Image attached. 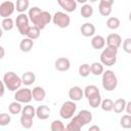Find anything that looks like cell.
Instances as JSON below:
<instances>
[{"label": "cell", "mask_w": 131, "mask_h": 131, "mask_svg": "<svg viewBox=\"0 0 131 131\" xmlns=\"http://www.w3.org/2000/svg\"><path fill=\"white\" fill-rule=\"evenodd\" d=\"M2 81L5 85V88H7L9 91H15L23 85L20 77L14 72H6L3 76Z\"/></svg>", "instance_id": "6da1fadb"}, {"label": "cell", "mask_w": 131, "mask_h": 131, "mask_svg": "<svg viewBox=\"0 0 131 131\" xmlns=\"http://www.w3.org/2000/svg\"><path fill=\"white\" fill-rule=\"evenodd\" d=\"M101 75H102L101 84H102L103 89L106 91L115 90L118 86V78H117L115 72L112 70H106V71H103V73Z\"/></svg>", "instance_id": "7a4b0ae2"}, {"label": "cell", "mask_w": 131, "mask_h": 131, "mask_svg": "<svg viewBox=\"0 0 131 131\" xmlns=\"http://www.w3.org/2000/svg\"><path fill=\"white\" fill-rule=\"evenodd\" d=\"M118 48L106 46L100 53V62L106 67H113L117 62Z\"/></svg>", "instance_id": "3957f363"}, {"label": "cell", "mask_w": 131, "mask_h": 131, "mask_svg": "<svg viewBox=\"0 0 131 131\" xmlns=\"http://www.w3.org/2000/svg\"><path fill=\"white\" fill-rule=\"evenodd\" d=\"M76 111H77L76 101L68 100L61 104L60 110H59V116L64 120H69L75 115Z\"/></svg>", "instance_id": "277c9868"}, {"label": "cell", "mask_w": 131, "mask_h": 131, "mask_svg": "<svg viewBox=\"0 0 131 131\" xmlns=\"http://www.w3.org/2000/svg\"><path fill=\"white\" fill-rule=\"evenodd\" d=\"M51 20H52V23L55 26H57L60 29H66L71 24V17H70V15L67 12H63V11H56L52 15Z\"/></svg>", "instance_id": "5b68a950"}, {"label": "cell", "mask_w": 131, "mask_h": 131, "mask_svg": "<svg viewBox=\"0 0 131 131\" xmlns=\"http://www.w3.org/2000/svg\"><path fill=\"white\" fill-rule=\"evenodd\" d=\"M51 18H52V15L48 12V11H45V10H42L33 20V25L38 27L40 30H43L45 29V27L51 21Z\"/></svg>", "instance_id": "8992f818"}, {"label": "cell", "mask_w": 131, "mask_h": 131, "mask_svg": "<svg viewBox=\"0 0 131 131\" xmlns=\"http://www.w3.org/2000/svg\"><path fill=\"white\" fill-rule=\"evenodd\" d=\"M29 23H30V19L28 17V14H26L25 12L19 13L16 16L15 26H16V28H17V30H18V32H19L20 35H23V36H26L27 35L28 29L30 27Z\"/></svg>", "instance_id": "52a82bcc"}, {"label": "cell", "mask_w": 131, "mask_h": 131, "mask_svg": "<svg viewBox=\"0 0 131 131\" xmlns=\"http://www.w3.org/2000/svg\"><path fill=\"white\" fill-rule=\"evenodd\" d=\"M14 99L20 103H29L33 97H32V89L30 88H18L15 90L14 93Z\"/></svg>", "instance_id": "ba28073f"}, {"label": "cell", "mask_w": 131, "mask_h": 131, "mask_svg": "<svg viewBox=\"0 0 131 131\" xmlns=\"http://www.w3.org/2000/svg\"><path fill=\"white\" fill-rule=\"evenodd\" d=\"M73 117L80 124L81 127L86 126L87 124H89L92 121V114H91V112H89L87 110H82L78 113L77 116H73Z\"/></svg>", "instance_id": "9c48e42d"}, {"label": "cell", "mask_w": 131, "mask_h": 131, "mask_svg": "<svg viewBox=\"0 0 131 131\" xmlns=\"http://www.w3.org/2000/svg\"><path fill=\"white\" fill-rule=\"evenodd\" d=\"M15 10V5L12 1H4L0 4V16L5 18V17H10V15L14 12Z\"/></svg>", "instance_id": "30bf717a"}, {"label": "cell", "mask_w": 131, "mask_h": 131, "mask_svg": "<svg viewBox=\"0 0 131 131\" xmlns=\"http://www.w3.org/2000/svg\"><path fill=\"white\" fill-rule=\"evenodd\" d=\"M105 44H106V46L119 49V47L122 44V37L119 34H116V33L110 34L105 39Z\"/></svg>", "instance_id": "8fae6325"}, {"label": "cell", "mask_w": 131, "mask_h": 131, "mask_svg": "<svg viewBox=\"0 0 131 131\" xmlns=\"http://www.w3.org/2000/svg\"><path fill=\"white\" fill-rule=\"evenodd\" d=\"M54 68L58 72H67L71 68V61L67 57H59L54 61Z\"/></svg>", "instance_id": "7c38bea8"}, {"label": "cell", "mask_w": 131, "mask_h": 131, "mask_svg": "<svg viewBox=\"0 0 131 131\" xmlns=\"http://www.w3.org/2000/svg\"><path fill=\"white\" fill-rule=\"evenodd\" d=\"M84 96V92L83 89L79 86H73L70 88L69 90V97L71 100L73 101H79L83 98Z\"/></svg>", "instance_id": "4fadbf2b"}, {"label": "cell", "mask_w": 131, "mask_h": 131, "mask_svg": "<svg viewBox=\"0 0 131 131\" xmlns=\"http://www.w3.org/2000/svg\"><path fill=\"white\" fill-rule=\"evenodd\" d=\"M57 3L66 12H73L77 8L76 0H57Z\"/></svg>", "instance_id": "5bb4252c"}, {"label": "cell", "mask_w": 131, "mask_h": 131, "mask_svg": "<svg viewBox=\"0 0 131 131\" xmlns=\"http://www.w3.org/2000/svg\"><path fill=\"white\" fill-rule=\"evenodd\" d=\"M50 114H51V110L49 108V106L45 104L39 105L36 108V117L39 120H47L50 117Z\"/></svg>", "instance_id": "9a60e30c"}, {"label": "cell", "mask_w": 131, "mask_h": 131, "mask_svg": "<svg viewBox=\"0 0 131 131\" xmlns=\"http://www.w3.org/2000/svg\"><path fill=\"white\" fill-rule=\"evenodd\" d=\"M32 97L36 101H43L46 97V91L41 86H36L32 89Z\"/></svg>", "instance_id": "2e32d148"}, {"label": "cell", "mask_w": 131, "mask_h": 131, "mask_svg": "<svg viewBox=\"0 0 131 131\" xmlns=\"http://www.w3.org/2000/svg\"><path fill=\"white\" fill-rule=\"evenodd\" d=\"M80 32L84 37H93L95 34V27L91 23H85L80 27Z\"/></svg>", "instance_id": "e0dca14e"}, {"label": "cell", "mask_w": 131, "mask_h": 131, "mask_svg": "<svg viewBox=\"0 0 131 131\" xmlns=\"http://www.w3.org/2000/svg\"><path fill=\"white\" fill-rule=\"evenodd\" d=\"M91 46L94 49H102L105 46V39L100 35H95L91 39Z\"/></svg>", "instance_id": "ac0fdd59"}, {"label": "cell", "mask_w": 131, "mask_h": 131, "mask_svg": "<svg viewBox=\"0 0 131 131\" xmlns=\"http://www.w3.org/2000/svg\"><path fill=\"white\" fill-rule=\"evenodd\" d=\"M83 92H84V96H85L87 99H89V98H91V97H94V96L100 94L98 87L95 86V85H88V86H86L85 89L83 90Z\"/></svg>", "instance_id": "d6986e66"}, {"label": "cell", "mask_w": 131, "mask_h": 131, "mask_svg": "<svg viewBox=\"0 0 131 131\" xmlns=\"http://www.w3.org/2000/svg\"><path fill=\"white\" fill-rule=\"evenodd\" d=\"M20 79H21V82H23L24 85L30 86L36 81V75L33 72H30V71L29 72H25L23 74V76L20 77Z\"/></svg>", "instance_id": "ffe728a7"}, {"label": "cell", "mask_w": 131, "mask_h": 131, "mask_svg": "<svg viewBox=\"0 0 131 131\" xmlns=\"http://www.w3.org/2000/svg\"><path fill=\"white\" fill-rule=\"evenodd\" d=\"M33 46H34V40H32V39H30V38H25V39H23L21 41H20V43H19V49L23 51V52H30L31 50H32V48H33Z\"/></svg>", "instance_id": "44dd1931"}, {"label": "cell", "mask_w": 131, "mask_h": 131, "mask_svg": "<svg viewBox=\"0 0 131 131\" xmlns=\"http://www.w3.org/2000/svg\"><path fill=\"white\" fill-rule=\"evenodd\" d=\"M103 71H104V69H103V64L101 62L95 61L90 64V73L94 76H100L103 73Z\"/></svg>", "instance_id": "7402d4cb"}, {"label": "cell", "mask_w": 131, "mask_h": 131, "mask_svg": "<svg viewBox=\"0 0 131 131\" xmlns=\"http://www.w3.org/2000/svg\"><path fill=\"white\" fill-rule=\"evenodd\" d=\"M126 100L124 98H118L113 105V111L116 114H121L125 111V105H126Z\"/></svg>", "instance_id": "603a6c76"}, {"label": "cell", "mask_w": 131, "mask_h": 131, "mask_svg": "<svg viewBox=\"0 0 131 131\" xmlns=\"http://www.w3.org/2000/svg\"><path fill=\"white\" fill-rule=\"evenodd\" d=\"M41 32V30L38 28V27H36V26H30L29 27V29H28V32H27V37L28 38H30V39H32V40H36V39H38L39 37H40V33Z\"/></svg>", "instance_id": "cb8c5ba5"}, {"label": "cell", "mask_w": 131, "mask_h": 131, "mask_svg": "<svg viewBox=\"0 0 131 131\" xmlns=\"http://www.w3.org/2000/svg\"><path fill=\"white\" fill-rule=\"evenodd\" d=\"M14 5H15V10L19 13H23L29 9L30 1L29 0H16Z\"/></svg>", "instance_id": "d4e9b609"}, {"label": "cell", "mask_w": 131, "mask_h": 131, "mask_svg": "<svg viewBox=\"0 0 131 131\" xmlns=\"http://www.w3.org/2000/svg\"><path fill=\"white\" fill-rule=\"evenodd\" d=\"M21 108H23L21 103L15 100V101H12V102L9 104V106H8V112H9V114H11V115H18V114L21 113Z\"/></svg>", "instance_id": "484cf974"}, {"label": "cell", "mask_w": 131, "mask_h": 131, "mask_svg": "<svg viewBox=\"0 0 131 131\" xmlns=\"http://www.w3.org/2000/svg\"><path fill=\"white\" fill-rule=\"evenodd\" d=\"M80 13H81V15L83 17L88 18V17L92 16V14H93V7L90 4H86L85 3V4L82 5V7L80 9Z\"/></svg>", "instance_id": "4316f807"}, {"label": "cell", "mask_w": 131, "mask_h": 131, "mask_svg": "<svg viewBox=\"0 0 131 131\" xmlns=\"http://www.w3.org/2000/svg\"><path fill=\"white\" fill-rule=\"evenodd\" d=\"M19 122H20L21 127H24L25 129H30L33 126V118L29 117V116H26V115H23V114L20 116Z\"/></svg>", "instance_id": "83f0119b"}, {"label": "cell", "mask_w": 131, "mask_h": 131, "mask_svg": "<svg viewBox=\"0 0 131 131\" xmlns=\"http://www.w3.org/2000/svg\"><path fill=\"white\" fill-rule=\"evenodd\" d=\"M14 27V20L11 17H5L2 19L1 21V28L3 29V31H11Z\"/></svg>", "instance_id": "f1b7e54d"}, {"label": "cell", "mask_w": 131, "mask_h": 131, "mask_svg": "<svg viewBox=\"0 0 131 131\" xmlns=\"http://www.w3.org/2000/svg\"><path fill=\"white\" fill-rule=\"evenodd\" d=\"M120 25H121L120 19L116 16H111L106 20V27L111 30H117L120 27Z\"/></svg>", "instance_id": "f546056e"}, {"label": "cell", "mask_w": 131, "mask_h": 131, "mask_svg": "<svg viewBox=\"0 0 131 131\" xmlns=\"http://www.w3.org/2000/svg\"><path fill=\"white\" fill-rule=\"evenodd\" d=\"M120 126L124 129L131 128V115H123L120 118Z\"/></svg>", "instance_id": "4dcf8cb0"}, {"label": "cell", "mask_w": 131, "mask_h": 131, "mask_svg": "<svg viewBox=\"0 0 131 131\" xmlns=\"http://www.w3.org/2000/svg\"><path fill=\"white\" fill-rule=\"evenodd\" d=\"M113 105H114V101L110 98H105V99H101V102H100L99 106L104 112H112L113 111Z\"/></svg>", "instance_id": "1f68e13d"}, {"label": "cell", "mask_w": 131, "mask_h": 131, "mask_svg": "<svg viewBox=\"0 0 131 131\" xmlns=\"http://www.w3.org/2000/svg\"><path fill=\"white\" fill-rule=\"evenodd\" d=\"M81 128H82V127H81L80 124L75 120L74 117L71 118L70 123L66 126V130H68V131H80Z\"/></svg>", "instance_id": "d6a6232c"}, {"label": "cell", "mask_w": 131, "mask_h": 131, "mask_svg": "<svg viewBox=\"0 0 131 131\" xmlns=\"http://www.w3.org/2000/svg\"><path fill=\"white\" fill-rule=\"evenodd\" d=\"M50 130L51 131H64L66 126L60 120H54L50 124Z\"/></svg>", "instance_id": "836d02e7"}, {"label": "cell", "mask_w": 131, "mask_h": 131, "mask_svg": "<svg viewBox=\"0 0 131 131\" xmlns=\"http://www.w3.org/2000/svg\"><path fill=\"white\" fill-rule=\"evenodd\" d=\"M20 114L34 118V117L36 116V110H35V107H34L33 105H31V104H27V105L23 106V108H21V113H20Z\"/></svg>", "instance_id": "e575fe53"}, {"label": "cell", "mask_w": 131, "mask_h": 131, "mask_svg": "<svg viewBox=\"0 0 131 131\" xmlns=\"http://www.w3.org/2000/svg\"><path fill=\"white\" fill-rule=\"evenodd\" d=\"M78 71H79V75L82 78H86L90 74V64H88V63H82L79 67V70Z\"/></svg>", "instance_id": "d590c367"}, {"label": "cell", "mask_w": 131, "mask_h": 131, "mask_svg": "<svg viewBox=\"0 0 131 131\" xmlns=\"http://www.w3.org/2000/svg\"><path fill=\"white\" fill-rule=\"evenodd\" d=\"M98 11L102 16H108L112 13V6H107L104 4L99 3L98 5Z\"/></svg>", "instance_id": "8d00e7d4"}, {"label": "cell", "mask_w": 131, "mask_h": 131, "mask_svg": "<svg viewBox=\"0 0 131 131\" xmlns=\"http://www.w3.org/2000/svg\"><path fill=\"white\" fill-rule=\"evenodd\" d=\"M41 8H39L38 6H33L31 8H29V11H28V17L30 19V21H32L40 12H41Z\"/></svg>", "instance_id": "74e56055"}, {"label": "cell", "mask_w": 131, "mask_h": 131, "mask_svg": "<svg viewBox=\"0 0 131 131\" xmlns=\"http://www.w3.org/2000/svg\"><path fill=\"white\" fill-rule=\"evenodd\" d=\"M100 102H101V95L100 94H98V95H96V96L91 97V98L88 99V103H89V105L92 108L98 107L100 105Z\"/></svg>", "instance_id": "f35d334b"}, {"label": "cell", "mask_w": 131, "mask_h": 131, "mask_svg": "<svg viewBox=\"0 0 131 131\" xmlns=\"http://www.w3.org/2000/svg\"><path fill=\"white\" fill-rule=\"evenodd\" d=\"M11 122V116L7 113H1L0 114V126L4 127L7 126Z\"/></svg>", "instance_id": "ab89813d"}, {"label": "cell", "mask_w": 131, "mask_h": 131, "mask_svg": "<svg viewBox=\"0 0 131 131\" xmlns=\"http://www.w3.org/2000/svg\"><path fill=\"white\" fill-rule=\"evenodd\" d=\"M123 50L128 54L131 53V38H126L123 41Z\"/></svg>", "instance_id": "60d3db41"}, {"label": "cell", "mask_w": 131, "mask_h": 131, "mask_svg": "<svg viewBox=\"0 0 131 131\" xmlns=\"http://www.w3.org/2000/svg\"><path fill=\"white\" fill-rule=\"evenodd\" d=\"M114 2H115V0H99V3L107 5V6H113Z\"/></svg>", "instance_id": "b9f144b4"}, {"label": "cell", "mask_w": 131, "mask_h": 131, "mask_svg": "<svg viewBox=\"0 0 131 131\" xmlns=\"http://www.w3.org/2000/svg\"><path fill=\"white\" fill-rule=\"evenodd\" d=\"M5 93V85L2 80H0V97H2Z\"/></svg>", "instance_id": "7bdbcfd3"}, {"label": "cell", "mask_w": 131, "mask_h": 131, "mask_svg": "<svg viewBox=\"0 0 131 131\" xmlns=\"http://www.w3.org/2000/svg\"><path fill=\"white\" fill-rule=\"evenodd\" d=\"M125 111L127 112V114H128V115H131V101L126 102V105H125Z\"/></svg>", "instance_id": "ee69618b"}, {"label": "cell", "mask_w": 131, "mask_h": 131, "mask_svg": "<svg viewBox=\"0 0 131 131\" xmlns=\"http://www.w3.org/2000/svg\"><path fill=\"white\" fill-rule=\"evenodd\" d=\"M88 130H89V131H99L100 128H99L97 125H93V126H90Z\"/></svg>", "instance_id": "f6af8a7d"}, {"label": "cell", "mask_w": 131, "mask_h": 131, "mask_svg": "<svg viewBox=\"0 0 131 131\" xmlns=\"http://www.w3.org/2000/svg\"><path fill=\"white\" fill-rule=\"evenodd\" d=\"M4 55H5V49L3 46L0 45V59H2L4 57Z\"/></svg>", "instance_id": "bcb514c9"}, {"label": "cell", "mask_w": 131, "mask_h": 131, "mask_svg": "<svg viewBox=\"0 0 131 131\" xmlns=\"http://www.w3.org/2000/svg\"><path fill=\"white\" fill-rule=\"evenodd\" d=\"M77 3H81V4H85L87 2V0H76Z\"/></svg>", "instance_id": "7dc6e473"}, {"label": "cell", "mask_w": 131, "mask_h": 131, "mask_svg": "<svg viewBox=\"0 0 131 131\" xmlns=\"http://www.w3.org/2000/svg\"><path fill=\"white\" fill-rule=\"evenodd\" d=\"M2 36H3V29L0 27V39L2 38Z\"/></svg>", "instance_id": "c3c4849f"}, {"label": "cell", "mask_w": 131, "mask_h": 131, "mask_svg": "<svg viewBox=\"0 0 131 131\" xmlns=\"http://www.w3.org/2000/svg\"><path fill=\"white\" fill-rule=\"evenodd\" d=\"M87 1H90V2H91V3H94V2H96V1H97V0H87Z\"/></svg>", "instance_id": "681fc988"}]
</instances>
